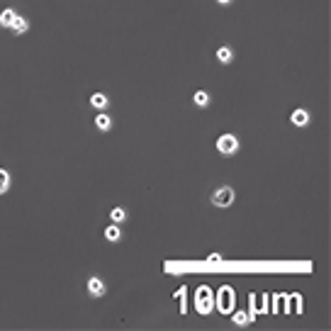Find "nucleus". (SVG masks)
Segmentation results:
<instances>
[{
  "label": "nucleus",
  "mask_w": 331,
  "mask_h": 331,
  "mask_svg": "<svg viewBox=\"0 0 331 331\" xmlns=\"http://www.w3.org/2000/svg\"><path fill=\"white\" fill-rule=\"evenodd\" d=\"M15 17H17V10L5 7V10L0 12V27H2V30H10V27H12V22H15Z\"/></svg>",
  "instance_id": "nucleus-7"
},
{
  "label": "nucleus",
  "mask_w": 331,
  "mask_h": 331,
  "mask_svg": "<svg viewBox=\"0 0 331 331\" xmlns=\"http://www.w3.org/2000/svg\"><path fill=\"white\" fill-rule=\"evenodd\" d=\"M212 205L214 207H232L234 205V188L229 185H222L212 192Z\"/></svg>",
  "instance_id": "nucleus-3"
},
{
  "label": "nucleus",
  "mask_w": 331,
  "mask_h": 331,
  "mask_svg": "<svg viewBox=\"0 0 331 331\" xmlns=\"http://www.w3.org/2000/svg\"><path fill=\"white\" fill-rule=\"evenodd\" d=\"M110 219H112L115 224H122V222L127 219V210H124V207H112V212H110Z\"/></svg>",
  "instance_id": "nucleus-15"
},
{
  "label": "nucleus",
  "mask_w": 331,
  "mask_h": 331,
  "mask_svg": "<svg viewBox=\"0 0 331 331\" xmlns=\"http://www.w3.org/2000/svg\"><path fill=\"white\" fill-rule=\"evenodd\" d=\"M10 30H12V34H25V32L30 30V20H27V17H22V15H17Z\"/></svg>",
  "instance_id": "nucleus-10"
},
{
  "label": "nucleus",
  "mask_w": 331,
  "mask_h": 331,
  "mask_svg": "<svg viewBox=\"0 0 331 331\" xmlns=\"http://www.w3.org/2000/svg\"><path fill=\"white\" fill-rule=\"evenodd\" d=\"M105 239L110 241V243H117V241L122 239V229H120V224H107V229H105Z\"/></svg>",
  "instance_id": "nucleus-9"
},
{
  "label": "nucleus",
  "mask_w": 331,
  "mask_h": 331,
  "mask_svg": "<svg viewBox=\"0 0 331 331\" xmlns=\"http://www.w3.org/2000/svg\"><path fill=\"white\" fill-rule=\"evenodd\" d=\"M217 61H219V63H232V61H234L232 47H219V49H217Z\"/></svg>",
  "instance_id": "nucleus-12"
},
{
  "label": "nucleus",
  "mask_w": 331,
  "mask_h": 331,
  "mask_svg": "<svg viewBox=\"0 0 331 331\" xmlns=\"http://www.w3.org/2000/svg\"><path fill=\"white\" fill-rule=\"evenodd\" d=\"M105 292H107V283H105L100 275H91V278H88V295L102 297Z\"/></svg>",
  "instance_id": "nucleus-5"
},
{
  "label": "nucleus",
  "mask_w": 331,
  "mask_h": 331,
  "mask_svg": "<svg viewBox=\"0 0 331 331\" xmlns=\"http://www.w3.org/2000/svg\"><path fill=\"white\" fill-rule=\"evenodd\" d=\"M234 287H229V285H224V287H219V292H217V309L222 312V314H232L234 312Z\"/></svg>",
  "instance_id": "nucleus-1"
},
{
  "label": "nucleus",
  "mask_w": 331,
  "mask_h": 331,
  "mask_svg": "<svg viewBox=\"0 0 331 331\" xmlns=\"http://www.w3.org/2000/svg\"><path fill=\"white\" fill-rule=\"evenodd\" d=\"M95 127H97L100 132H110V129H112V120H110V115L100 112V115L95 117Z\"/></svg>",
  "instance_id": "nucleus-13"
},
{
  "label": "nucleus",
  "mask_w": 331,
  "mask_h": 331,
  "mask_svg": "<svg viewBox=\"0 0 331 331\" xmlns=\"http://www.w3.org/2000/svg\"><path fill=\"white\" fill-rule=\"evenodd\" d=\"M217 151L224 153V156H234V153L239 151V139H236L234 134H222V137L217 139Z\"/></svg>",
  "instance_id": "nucleus-4"
},
{
  "label": "nucleus",
  "mask_w": 331,
  "mask_h": 331,
  "mask_svg": "<svg viewBox=\"0 0 331 331\" xmlns=\"http://www.w3.org/2000/svg\"><path fill=\"white\" fill-rule=\"evenodd\" d=\"M217 2H219V5H229L232 0H217Z\"/></svg>",
  "instance_id": "nucleus-18"
},
{
  "label": "nucleus",
  "mask_w": 331,
  "mask_h": 331,
  "mask_svg": "<svg viewBox=\"0 0 331 331\" xmlns=\"http://www.w3.org/2000/svg\"><path fill=\"white\" fill-rule=\"evenodd\" d=\"M192 102H195V107H210V102H212L210 93L195 91V95H192Z\"/></svg>",
  "instance_id": "nucleus-11"
},
{
  "label": "nucleus",
  "mask_w": 331,
  "mask_h": 331,
  "mask_svg": "<svg viewBox=\"0 0 331 331\" xmlns=\"http://www.w3.org/2000/svg\"><path fill=\"white\" fill-rule=\"evenodd\" d=\"M195 307H197V312H200V314H210L212 309H214V297H212V290L207 287V285L197 287V295H195Z\"/></svg>",
  "instance_id": "nucleus-2"
},
{
  "label": "nucleus",
  "mask_w": 331,
  "mask_h": 331,
  "mask_svg": "<svg viewBox=\"0 0 331 331\" xmlns=\"http://www.w3.org/2000/svg\"><path fill=\"white\" fill-rule=\"evenodd\" d=\"M107 105H110V100H107V95H105V93H93V95H91V107H95V110H100V112H102Z\"/></svg>",
  "instance_id": "nucleus-8"
},
{
  "label": "nucleus",
  "mask_w": 331,
  "mask_h": 331,
  "mask_svg": "<svg viewBox=\"0 0 331 331\" xmlns=\"http://www.w3.org/2000/svg\"><path fill=\"white\" fill-rule=\"evenodd\" d=\"M10 183H12V178H10V171L0 168V195H5V192L10 190Z\"/></svg>",
  "instance_id": "nucleus-14"
},
{
  "label": "nucleus",
  "mask_w": 331,
  "mask_h": 331,
  "mask_svg": "<svg viewBox=\"0 0 331 331\" xmlns=\"http://www.w3.org/2000/svg\"><path fill=\"white\" fill-rule=\"evenodd\" d=\"M219 261H222L219 253H210V256H207V263H219Z\"/></svg>",
  "instance_id": "nucleus-17"
},
{
  "label": "nucleus",
  "mask_w": 331,
  "mask_h": 331,
  "mask_svg": "<svg viewBox=\"0 0 331 331\" xmlns=\"http://www.w3.org/2000/svg\"><path fill=\"white\" fill-rule=\"evenodd\" d=\"M234 322H236L239 327H246V324H251V317H248V314H243V312H239V314L234 317Z\"/></svg>",
  "instance_id": "nucleus-16"
},
{
  "label": "nucleus",
  "mask_w": 331,
  "mask_h": 331,
  "mask_svg": "<svg viewBox=\"0 0 331 331\" xmlns=\"http://www.w3.org/2000/svg\"><path fill=\"white\" fill-rule=\"evenodd\" d=\"M290 122H292L295 127L304 129V127H309V122H312V115H309L304 107H297V110H292V115H290Z\"/></svg>",
  "instance_id": "nucleus-6"
}]
</instances>
